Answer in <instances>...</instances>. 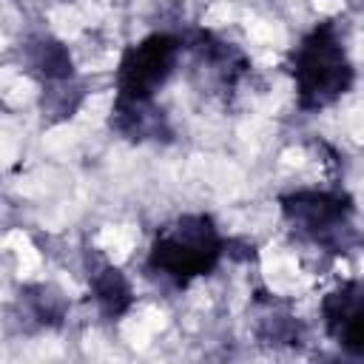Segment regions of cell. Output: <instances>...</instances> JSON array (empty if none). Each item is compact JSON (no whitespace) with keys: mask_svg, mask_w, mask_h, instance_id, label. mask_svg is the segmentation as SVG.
<instances>
[{"mask_svg":"<svg viewBox=\"0 0 364 364\" xmlns=\"http://www.w3.org/2000/svg\"><path fill=\"white\" fill-rule=\"evenodd\" d=\"M350 63L344 57V48L338 46V37L330 28H316L299 48L296 57V82L304 97V102L324 105L333 97H338L347 85Z\"/></svg>","mask_w":364,"mask_h":364,"instance_id":"2","label":"cell"},{"mask_svg":"<svg viewBox=\"0 0 364 364\" xmlns=\"http://www.w3.org/2000/svg\"><path fill=\"white\" fill-rule=\"evenodd\" d=\"M216 256H219L216 230L205 216H193V219H179L176 225L159 233L151 262L162 276L188 282L193 276H202L216 262Z\"/></svg>","mask_w":364,"mask_h":364,"instance_id":"1","label":"cell"},{"mask_svg":"<svg viewBox=\"0 0 364 364\" xmlns=\"http://www.w3.org/2000/svg\"><path fill=\"white\" fill-rule=\"evenodd\" d=\"M290 222L313 242L330 245L347 233V208L330 193H299L284 205Z\"/></svg>","mask_w":364,"mask_h":364,"instance_id":"3","label":"cell"},{"mask_svg":"<svg viewBox=\"0 0 364 364\" xmlns=\"http://www.w3.org/2000/svg\"><path fill=\"white\" fill-rule=\"evenodd\" d=\"M327 324L330 333L350 353L364 355V293L341 290L327 301Z\"/></svg>","mask_w":364,"mask_h":364,"instance_id":"4","label":"cell"}]
</instances>
